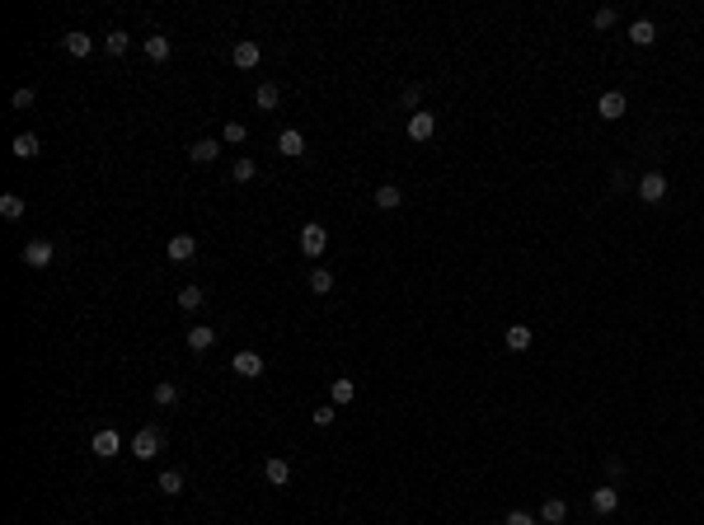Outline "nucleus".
<instances>
[{
    "mask_svg": "<svg viewBox=\"0 0 704 525\" xmlns=\"http://www.w3.org/2000/svg\"><path fill=\"white\" fill-rule=\"evenodd\" d=\"M160 450H165V432H160V427H141V432L132 436V455L136 459H155Z\"/></svg>",
    "mask_w": 704,
    "mask_h": 525,
    "instance_id": "obj_1",
    "label": "nucleus"
},
{
    "mask_svg": "<svg viewBox=\"0 0 704 525\" xmlns=\"http://www.w3.org/2000/svg\"><path fill=\"white\" fill-rule=\"evenodd\" d=\"M329 249V230L320 221H310V225H301V254L305 258H320Z\"/></svg>",
    "mask_w": 704,
    "mask_h": 525,
    "instance_id": "obj_2",
    "label": "nucleus"
},
{
    "mask_svg": "<svg viewBox=\"0 0 704 525\" xmlns=\"http://www.w3.org/2000/svg\"><path fill=\"white\" fill-rule=\"evenodd\" d=\"M52 258H56L52 239H29V244H24V263H29V268H52Z\"/></svg>",
    "mask_w": 704,
    "mask_h": 525,
    "instance_id": "obj_3",
    "label": "nucleus"
},
{
    "mask_svg": "<svg viewBox=\"0 0 704 525\" xmlns=\"http://www.w3.org/2000/svg\"><path fill=\"white\" fill-rule=\"evenodd\" d=\"M230 61H235L240 71H254L258 61H263V47H258L254 38H240V43H235V52H230Z\"/></svg>",
    "mask_w": 704,
    "mask_h": 525,
    "instance_id": "obj_4",
    "label": "nucleus"
},
{
    "mask_svg": "<svg viewBox=\"0 0 704 525\" xmlns=\"http://www.w3.org/2000/svg\"><path fill=\"white\" fill-rule=\"evenodd\" d=\"M625 108H629V99L620 90H606L601 99H596V113H601L606 123H620V118H625Z\"/></svg>",
    "mask_w": 704,
    "mask_h": 525,
    "instance_id": "obj_5",
    "label": "nucleus"
},
{
    "mask_svg": "<svg viewBox=\"0 0 704 525\" xmlns=\"http://www.w3.org/2000/svg\"><path fill=\"white\" fill-rule=\"evenodd\" d=\"M90 450H94L99 459H113L118 450H123V436L113 432V427H103V432H94V436H90Z\"/></svg>",
    "mask_w": 704,
    "mask_h": 525,
    "instance_id": "obj_6",
    "label": "nucleus"
},
{
    "mask_svg": "<svg viewBox=\"0 0 704 525\" xmlns=\"http://www.w3.org/2000/svg\"><path fill=\"white\" fill-rule=\"evenodd\" d=\"M165 254H169V263H193V254H198V239L193 235H174L165 244Z\"/></svg>",
    "mask_w": 704,
    "mask_h": 525,
    "instance_id": "obj_7",
    "label": "nucleus"
},
{
    "mask_svg": "<svg viewBox=\"0 0 704 525\" xmlns=\"http://www.w3.org/2000/svg\"><path fill=\"white\" fill-rule=\"evenodd\" d=\"M235 375H245V380H258V375H263V357H258V352H235Z\"/></svg>",
    "mask_w": 704,
    "mask_h": 525,
    "instance_id": "obj_8",
    "label": "nucleus"
},
{
    "mask_svg": "<svg viewBox=\"0 0 704 525\" xmlns=\"http://www.w3.org/2000/svg\"><path fill=\"white\" fill-rule=\"evenodd\" d=\"M638 197H643V202H662V197H667V179H662L658 169L638 179Z\"/></svg>",
    "mask_w": 704,
    "mask_h": 525,
    "instance_id": "obj_9",
    "label": "nucleus"
},
{
    "mask_svg": "<svg viewBox=\"0 0 704 525\" xmlns=\"http://www.w3.org/2000/svg\"><path fill=\"white\" fill-rule=\"evenodd\" d=\"M216 155H221V141H212V136H202V141L188 145V160H193V165H212Z\"/></svg>",
    "mask_w": 704,
    "mask_h": 525,
    "instance_id": "obj_10",
    "label": "nucleus"
},
{
    "mask_svg": "<svg viewBox=\"0 0 704 525\" xmlns=\"http://www.w3.org/2000/svg\"><path fill=\"white\" fill-rule=\"evenodd\" d=\"M432 132H437L432 113H409V141H427Z\"/></svg>",
    "mask_w": 704,
    "mask_h": 525,
    "instance_id": "obj_11",
    "label": "nucleus"
},
{
    "mask_svg": "<svg viewBox=\"0 0 704 525\" xmlns=\"http://www.w3.org/2000/svg\"><path fill=\"white\" fill-rule=\"evenodd\" d=\"M183 343H188L193 352H207V347L216 343V328H212V324H193L188 333H183Z\"/></svg>",
    "mask_w": 704,
    "mask_h": 525,
    "instance_id": "obj_12",
    "label": "nucleus"
},
{
    "mask_svg": "<svg viewBox=\"0 0 704 525\" xmlns=\"http://www.w3.org/2000/svg\"><path fill=\"white\" fill-rule=\"evenodd\" d=\"M277 150H282V155H291V160L305 155V136L296 132V127H287V132H277Z\"/></svg>",
    "mask_w": 704,
    "mask_h": 525,
    "instance_id": "obj_13",
    "label": "nucleus"
},
{
    "mask_svg": "<svg viewBox=\"0 0 704 525\" xmlns=\"http://www.w3.org/2000/svg\"><path fill=\"white\" fill-rule=\"evenodd\" d=\"M357 399V385L347 380V375H338L334 385H329V403H334V408H343V403H352Z\"/></svg>",
    "mask_w": 704,
    "mask_h": 525,
    "instance_id": "obj_14",
    "label": "nucleus"
},
{
    "mask_svg": "<svg viewBox=\"0 0 704 525\" xmlns=\"http://www.w3.org/2000/svg\"><path fill=\"white\" fill-rule=\"evenodd\" d=\"M263 479H268L272 488H287L291 483V459H268V464H263Z\"/></svg>",
    "mask_w": 704,
    "mask_h": 525,
    "instance_id": "obj_15",
    "label": "nucleus"
},
{
    "mask_svg": "<svg viewBox=\"0 0 704 525\" xmlns=\"http://www.w3.org/2000/svg\"><path fill=\"white\" fill-rule=\"evenodd\" d=\"M277 103H282V90H277V85H272V80H263V85H258V90H254V108L272 113V108H277Z\"/></svg>",
    "mask_w": 704,
    "mask_h": 525,
    "instance_id": "obj_16",
    "label": "nucleus"
},
{
    "mask_svg": "<svg viewBox=\"0 0 704 525\" xmlns=\"http://www.w3.org/2000/svg\"><path fill=\"white\" fill-rule=\"evenodd\" d=\"M540 521L545 525H563L568 521V502H563V497H549V502L540 506Z\"/></svg>",
    "mask_w": 704,
    "mask_h": 525,
    "instance_id": "obj_17",
    "label": "nucleus"
},
{
    "mask_svg": "<svg viewBox=\"0 0 704 525\" xmlns=\"http://www.w3.org/2000/svg\"><path fill=\"white\" fill-rule=\"evenodd\" d=\"M141 47H146V56H151V61H169V52H174V43H169L165 33H151Z\"/></svg>",
    "mask_w": 704,
    "mask_h": 525,
    "instance_id": "obj_18",
    "label": "nucleus"
},
{
    "mask_svg": "<svg viewBox=\"0 0 704 525\" xmlns=\"http://www.w3.org/2000/svg\"><path fill=\"white\" fill-rule=\"evenodd\" d=\"M61 47H66L71 56H90V52H94V38L76 28V33H66V38H61Z\"/></svg>",
    "mask_w": 704,
    "mask_h": 525,
    "instance_id": "obj_19",
    "label": "nucleus"
},
{
    "mask_svg": "<svg viewBox=\"0 0 704 525\" xmlns=\"http://www.w3.org/2000/svg\"><path fill=\"white\" fill-rule=\"evenodd\" d=\"M10 150H14L19 160H34L38 150H43V141H38L34 132H19V136H14V145H10Z\"/></svg>",
    "mask_w": 704,
    "mask_h": 525,
    "instance_id": "obj_20",
    "label": "nucleus"
},
{
    "mask_svg": "<svg viewBox=\"0 0 704 525\" xmlns=\"http://www.w3.org/2000/svg\"><path fill=\"white\" fill-rule=\"evenodd\" d=\"M653 38H658V28H653V19H634V24H629V43H634V47H648Z\"/></svg>",
    "mask_w": 704,
    "mask_h": 525,
    "instance_id": "obj_21",
    "label": "nucleus"
},
{
    "mask_svg": "<svg viewBox=\"0 0 704 525\" xmlns=\"http://www.w3.org/2000/svg\"><path fill=\"white\" fill-rule=\"evenodd\" d=\"M399 202H404V192L394 188V183H380V188H376V207H380V212H394Z\"/></svg>",
    "mask_w": 704,
    "mask_h": 525,
    "instance_id": "obj_22",
    "label": "nucleus"
},
{
    "mask_svg": "<svg viewBox=\"0 0 704 525\" xmlns=\"http://www.w3.org/2000/svg\"><path fill=\"white\" fill-rule=\"evenodd\" d=\"M503 343L512 347V352H526V347L536 343V338H531V328H526V324H512V328H507V338H503Z\"/></svg>",
    "mask_w": 704,
    "mask_h": 525,
    "instance_id": "obj_23",
    "label": "nucleus"
},
{
    "mask_svg": "<svg viewBox=\"0 0 704 525\" xmlns=\"http://www.w3.org/2000/svg\"><path fill=\"white\" fill-rule=\"evenodd\" d=\"M155 488L165 492V497H179V492H183V474H179V469H165V474L155 479Z\"/></svg>",
    "mask_w": 704,
    "mask_h": 525,
    "instance_id": "obj_24",
    "label": "nucleus"
},
{
    "mask_svg": "<svg viewBox=\"0 0 704 525\" xmlns=\"http://www.w3.org/2000/svg\"><path fill=\"white\" fill-rule=\"evenodd\" d=\"M592 506H596L601 516H611L615 506H620V492H615V488H596V492H592Z\"/></svg>",
    "mask_w": 704,
    "mask_h": 525,
    "instance_id": "obj_25",
    "label": "nucleus"
},
{
    "mask_svg": "<svg viewBox=\"0 0 704 525\" xmlns=\"http://www.w3.org/2000/svg\"><path fill=\"white\" fill-rule=\"evenodd\" d=\"M0 216H5V221H19L24 216V197L19 192H5V197H0Z\"/></svg>",
    "mask_w": 704,
    "mask_h": 525,
    "instance_id": "obj_26",
    "label": "nucleus"
},
{
    "mask_svg": "<svg viewBox=\"0 0 704 525\" xmlns=\"http://www.w3.org/2000/svg\"><path fill=\"white\" fill-rule=\"evenodd\" d=\"M127 47H132V33H123V28H113V33L103 38V52H113V56H123Z\"/></svg>",
    "mask_w": 704,
    "mask_h": 525,
    "instance_id": "obj_27",
    "label": "nucleus"
},
{
    "mask_svg": "<svg viewBox=\"0 0 704 525\" xmlns=\"http://www.w3.org/2000/svg\"><path fill=\"white\" fill-rule=\"evenodd\" d=\"M310 291H315V296H329V291H334V272H329V268H315L310 272Z\"/></svg>",
    "mask_w": 704,
    "mask_h": 525,
    "instance_id": "obj_28",
    "label": "nucleus"
},
{
    "mask_svg": "<svg viewBox=\"0 0 704 525\" xmlns=\"http://www.w3.org/2000/svg\"><path fill=\"white\" fill-rule=\"evenodd\" d=\"M179 310H183V314L202 310V286H183V291H179Z\"/></svg>",
    "mask_w": 704,
    "mask_h": 525,
    "instance_id": "obj_29",
    "label": "nucleus"
},
{
    "mask_svg": "<svg viewBox=\"0 0 704 525\" xmlns=\"http://www.w3.org/2000/svg\"><path fill=\"white\" fill-rule=\"evenodd\" d=\"M155 403H160V408L179 403V385H174V380H160V385H155Z\"/></svg>",
    "mask_w": 704,
    "mask_h": 525,
    "instance_id": "obj_30",
    "label": "nucleus"
},
{
    "mask_svg": "<svg viewBox=\"0 0 704 525\" xmlns=\"http://www.w3.org/2000/svg\"><path fill=\"white\" fill-rule=\"evenodd\" d=\"M245 136H249V132H245V123H225L221 141H225V145H245Z\"/></svg>",
    "mask_w": 704,
    "mask_h": 525,
    "instance_id": "obj_31",
    "label": "nucleus"
},
{
    "mask_svg": "<svg viewBox=\"0 0 704 525\" xmlns=\"http://www.w3.org/2000/svg\"><path fill=\"white\" fill-rule=\"evenodd\" d=\"M230 174H235V183H249V179H254V174H258V169H254V160H235V169H230Z\"/></svg>",
    "mask_w": 704,
    "mask_h": 525,
    "instance_id": "obj_32",
    "label": "nucleus"
},
{
    "mask_svg": "<svg viewBox=\"0 0 704 525\" xmlns=\"http://www.w3.org/2000/svg\"><path fill=\"white\" fill-rule=\"evenodd\" d=\"M334 417H338V413H334V403H325V408H315V413H310V422H315V427H329Z\"/></svg>",
    "mask_w": 704,
    "mask_h": 525,
    "instance_id": "obj_33",
    "label": "nucleus"
},
{
    "mask_svg": "<svg viewBox=\"0 0 704 525\" xmlns=\"http://www.w3.org/2000/svg\"><path fill=\"white\" fill-rule=\"evenodd\" d=\"M418 99H423V90H418V85H404V94H399L404 108H418Z\"/></svg>",
    "mask_w": 704,
    "mask_h": 525,
    "instance_id": "obj_34",
    "label": "nucleus"
},
{
    "mask_svg": "<svg viewBox=\"0 0 704 525\" xmlns=\"http://www.w3.org/2000/svg\"><path fill=\"white\" fill-rule=\"evenodd\" d=\"M611 24H615V10H611V5H606V10H596V14H592V28H611Z\"/></svg>",
    "mask_w": 704,
    "mask_h": 525,
    "instance_id": "obj_35",
    "label": "nucleus"
},
{
    "mask_svg": "<svg viewBox=\"0 0 704 525\" xmlns=\"http://www.w3.org/2000/svg\"><path fill=\"white\" fill-rule=\"evenodd\" d=\"M14 108H34V85H29V90H14Z\"/></svg>",
    "mask_w": 704,
    "mask_h": 525,
    "instance_id": "obj_36",
    "label": "nucleus"
},
{
    "mask_svg": "<svg viewBox=\"0 0 704 525\" xmlns=\"http://www.w3.org/2000/svg\"><path fill=\"white\" fill-rule=\"evenodd\" d=\"M503 525H540V521H536V516H526V511H512Z\"/></svg>",
    "mask_w": 704,
    "mask_h": 525,
    "instance_id": "obj_37",
    "label": "nucleus"
}]
</instances>
